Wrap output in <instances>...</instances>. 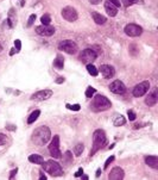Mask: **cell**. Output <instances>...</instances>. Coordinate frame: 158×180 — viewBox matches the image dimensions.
<instances>
[{
	"instance_id": "7a4b0ae2",
	"label": "cell",
	"mask_w": 158,
	"mask_h": 180,
	"mask_svg": "<svg viewBox=\"0 0 158 180\" xmlns=\"http://www.w3.org/2000/svg\"><path fill=\"white\" fill-rule=\"evenodd\" d=\"M107 142V137H106V132L101 129L95 130L93 134V147L90 150V156H93L98 150H100Z\"/></svg>"
},
{
	"instance_id": "ee69618b",
	"label": "cell",
	"mask_w": 158,
	"mask_h": 180,
	"mask_svg": "<svg viewBox=\"0 0 158 180\" xmlns=\"http://www.w3.org/2000/svg\"><path fill=\"white\" fill-rule=\"evenodd\" d=\"M14 53H16V49H12L11 51H10V55L12 56V55H14Z\"/></svg>"
},
{
	"instance_id": "30bf717a",
	"label": "cell",
	"mask_w": 158,
	"mask_h": 180,
	"mask_svg": "<svg viewBox=\"0 0 158 180\" xmlns=\"http://www.w3.org/2000/svg\"><path fill=\"white\" fill-rule=\"evenodd\" d=\"M124 31H125V34L130 37H138L143 34L141 26H139V25H137V24H127L125 26Z\"/></svg>"
},
{
	"instance_id": "d590c367",
	"label": "cell",
	"mask_w": 158,
	"mask_h": 180,
	"mask_svg": "<svg viewBox=\"0 0 158 180\" xmlns=\"http://www.w3.org/2000/svg\"><path fill=\"white\" fill-rule=\"evenodd\" d=\"M17 172H18V168H16V169H12L11 173H10V179H13V178H14V175L17 174Z\"/></svg>"
},
{
	"instance_id": "8d00e7d4",
	"label": "cell",
	"mask_w": 158,
	"mask_h": 180,
	"mask_svg": "<svg viewBox=\"0 0 158 180\" xmlns=\"http://www.w3.org/2000/svg\"><path fill=\"white\" fill-rule=\"evenodd\" d=\"M65 81V79L63 77H59V78L56 79V84H63Z\"/></svg>"
},
{
	"instance_id": "52a82bcc",
	"label": "cell",
	"mask_w": 158,
	"mask_h": 180,
	"mask_svg": "<svg viewBox=\"0 0 158 180\" xmlns=\"http://www.w3.org/2000/svg\"><path fill=\"white\" fill-rule=\"evenodd\" d=\"M49 151H50V155L55 157V159H59L61 157V150H59V135H55L51 140V142L49 144Z\"/></svg>"
},
{
	"instance_id": "3957f363",
	"label": "cell",
	"mask_w": 158,
	"mask_h": 180,
	"mask_svg": "<svg viewBox=\"0 0 158 180\" xmlns=\"http://www.w3.org/2000/svg\"><path fill=\"white\" fill-rule=\"evenodd\" d=\"M92 108L94 111H105L111 108V100L107 97L102 94H98L94 97L93 103H92Z\"/></svg>"
},
{
	"instance_id": "1f68e13d",
	"label": "cell",
	"mask_w": 158,
	"mask_h": 180,
	"mask_svg": "<svg viewBox=\"0 0 158 180\" xmlns=\"http://www.w3.org/2000/svg\"><path fill=\"white\" fill-rule=\"evenodd\" d=\"M6 142H7V137H6V135H4V134H1V132H0V146H4Z\"/></svg>"
},
{
	"instance_id": "ab89813d",
	"label": "cell",
	"mask_w": 158,
	"mask_h": 180,
	"mask_svg": "<svg viewBox=\"0 0 158 180\" xmlns=\"http://www.w3.org/2000/svg\"><path fill=\"white\" fill-rule=\"evenodd\" d=\"M6 129H7V130H11V131H16V130H17L16 126H12V125H7L6 126Z\"/></svg>"
},
{
	"instance_id": "f546056e",
	"label": "cell",
	"mask_w": 158,
	"mask_h": 180,
	"mask_svg": "<svg viewBox=\"0 0 158 180\" xmlns=\"http://www.w3.org/2000/svg\"><path fill=\"white\" fill-rule=\"evenodd\" d=\"M67 108L69 109V110H73V111H80V104H74V105H70V104H67Z\"/></svg>"
},
{
	"instance_id": "bcb514c9",
	"label": "cell",
	"mask_w": 158,
	"mask_h": 180,
	"mask_svg": "<svg viewBox=\"0 0 158 180\" xmlns=\"http://www.w3.org/2000/svg\"><path fill=\"white\" fill-rule=\"evenodd\" d=\"M1 50H3V47H1V45H0V51H1Z\"/></svg>"
},
{
	"instance_id": "ffe728a7",
	"label": "cell",
	"mask_w": 158,
	"mask_h": 180,
	"mask_svg": "<svg viewBox=\"0 0 158 180\" xmlns=\"http://www.w3.org/2000/svg\"><path fill=\"white\" fill-rule=\"evenodd\" d=\"M29 161L32 162V163H36V165H42L44 162V159L42 157L41 155H37V154H32V155L29 156Z\"/></svg>"
},
{
	"instance_id": "7402d4cb",
	"label": "cell",
	"mask_w": 158,
	"mask_h": 180,
	"mask_svg": "<svg viewBox=\"0 0 158 180\" xmlns=\"http://www.w3.org/2000/svg\"><path fill=\"white\" fill-rule=\"evenodd\" d=\"M125 123H126V119H125V117L121 116V114H117V116L114 117V119H113V124L115 126L125 125Z\"/></svg>"
},
{
	"instance_id": "7bdbcfd3",
	"label": "cell",
	"mask_w": 158,
	"mask_h": 180,
	"mask_svg": "<svg viewBox=\"0 0 158 180\" xmlns=\"http://www.w3.org/2000/svg\"><path fill=\"white\" fill-rule=\"evenodd\" d=\"M100 174H101V169H98V171H96V174H95V177H96V178H99L100 177Z\"/></svg>"
},
{
	"instance_id": "2e32d148",
	"label": "cell",
	"mask_w": 158,
	"mask_h": 180,
	"mask_svg": "<svg viewBox=\"0 0 158 180\" xmlns=\"http://www.w3.org/2000/svg\"><path fill=\"white\" fill-rule=\"evenodd\" d=\"M158 102V93H157V88H153L152 92L146 97L145 99V104L147 106H155Z\"/></svg>"
},
{
	"instance_id": "9a60e30c",
	"label": "cell",
	"mask_w": 158,
	"mask_h": 180,
	"mask_svg": "<svg viewBox=\"0 0 158 180\" xmlns=\"http://www.w3.org/2000/svg\"><path fill=\"white\" fill-rule=\"evenodd\" d=\"M108 179L112 180H121L124 179V169L120 167H114L111 169L108 174Z\"/></svg>"
},
{
	"instance_id": "4316f807",
	"label": "cell",
	"mask_w": 158,
	"mask_h": 180,
	"mask_svg": "<svg viewBox=\"0 0 158 180\" xmlns=\"http://www.w3.org/2000/svg\"><path fill=\"white\" fill-rule=\"evenodd\" d=\"M41 22H42V25H49L50 22H51V18H50L49 14H44V16H42Z\"/></svg>"
},
{
	"instance_id": "5b68a950",
	"label": "cell",
	"mask_w": 158,
	"mask_h": 180,
	"mask_svg": "<svg viewBox=\"0 0 158 180\" xmlns=\"http://www.w3.org/2000/svg\"><path fill=\"white\" fill-rule=\"evenodd\" d=\"M98 57V53L92 48H87L84 50H82V53L80 54V60L83 62V63H93L94 61L96 60Z\"/></svg>"
},
{
	"instance_id": "8fae6325",
	"label": "cell",
	"mask_w": 158,
	"mask_h": 180,
	"mask_svg": "<svg viewBox=\"0 0 158 180\" xmlns=\"http://www.w3.org/2000/svg\"><path fill=\"white\" fill-rule=\"evenodd\" d=\"M53 94H54V92L51 90H42L33 93V94L31 96V99H32V100H37V102H43V100H47L49 98H51Z\"/></svg>"
},
{
	"instance_id": "4dcf8cb0",
	"label": "cell",
	"mask_w": 158,
	"mask_h": 180,
	"mask_svg": "<svg viewBox=\"0 0 158 180\" xmlns=\"http://www.w3.org/2000/svg\"><path fill=\"white\" fill-rule=\"evenodd\" d=\"M35 20H36V14H31L29 17V20H28V24H26V26L28 28H31L32 26V24L35 23Z\"/></svg>"
},
{
	"instance_id": "e0dca14e",
	"label": "cell",
	"mask_w": 158,
	"mask_h": 180,
	"mask_svg": "<svg viewBox=\"0 0 158 180\" xmlns=\"http://www.w3.org/2000/svg\"><path fill=\"white\" fill-rule=\"evenodd\" d=\"M105 10L110 17H115L118 14V7L115 5H113L111 1H108V0L105 1Z\"/></svg>"
},
{
	"instance_id": "ba28073f",
	"label": "cell",
	"mask_w": 158,
	"mask_h": 180,
	"mask_svg": "<svg viewBox=\"0 0 158 180\" xmlns=\"http://www.w3.org/2000/svg\"><path fill=\"white\" fill-rule=\"evenodd\" d=\"M61 14H62V17L67 20V22H75V20H77V18H79V14H77V11L74 8V7L71 6H65L62 8V12H61Z\"/></svg>"
},
{
	"instance_id": "9c48e42d",
	"label": "cell",
	"mask_w": 158,
	"mask_h": 180,
	"mask_svg": "<svg viewBox=\"0 0 158 180\" xmlns=\"http://www.w3.org/2000/svg\"><path fill=\"white\" fill-rule=\"evenodd\" d=\"M150 88V82L149 81H143L140 84L135 85L133 91H132V93H133V96L135 97H143L145 96L147 93V91Z\"/></svg>"
},
{
	"instance_id": "d6a6232c",
	"label": "cell",
	"mask_w": 158,
	"mask_h": 180,
	"mask_svg": "<svg viewBox=\"0 0 158 180\" xmlns=\"http://www.w3.org/2000/svg\"><path fill=\"white\" fill-rule=\"evenodd\" d=\"M14 47H16V50H17V51H20V49H22V42H20V40H16V41H14Z\"/></svg>"
},
{
	"instance_id": "e575fe53",
	"label": "cell",
	"mask_w": 158,
	"mask_h": 180,
	"mask_svg": "<svg viewBox=\"0 0 158 180\" xmlns=\"http://www.w3.org/2000/svg\"><path fill=\"white\" fill-rule=\"evenodd\" d=\"M127 114H129V119L130 120H135V114L132 111V110H129V111H127Z\"/></svg>"
},
{
	"instance_id": "f35d334b",
	"label": "cell",
	"mask_w": 158,
	"mask_h": 180,
	"mask_svg": "<svg viewBox=\"0 0 158 180\" xmlns=\"http://www.w3.org/2000/svg\"><path fill=\"white\" fill-rule=\"evenodd\" d=\"M82 174H83V169H82V168H79V169H77V172L75 173V177L79 178V177H81Z\"/></svg>"
},
{
	"instance_id": "603a6c76",
	"label": "cell",
	"mask_w": 158,
	"mask_h": 180,
	"mask_svg": "<svg viewBox=\"0 0 158 180\" xmlns=\"http://www.w3.org/2000/svg\"><path fill=\"white\" fill-rule=\"evenodd\" d=\"M39 114H41V111H39V110L33 111V112L29 116V118H28V124H32V123H35L36 120H37V118L39 117Z\"/></svg>"
},
{
	"instance_id": "d4e9b609",
	"label": "cell",
	"mask_w": 158,
	"mask_h": 180,
	"mask_svg": "<svg viewBox=\"0 0 158 180\" xmlns=\"http://www.w3.org/2000/svg\"><path fill=\"white\" fill-rule=\"evenodd\" d=\"M87 71H88V73H89L90 75H93V77H98V74H99V71L95 68V66H94L93 63H88Z\"/></svg>"
},
{
	"instance_id": "484cf974",
	"label": "cell",
	"mask_w": 158,
	"mask_h": 180,
	"mask_svg": "<svg viewBox=\"0 0 158 180\" xmlns=\"http://www.w3.org/2000/svg\"><path fill=\"white\" fill-rule=\"evenodd\" d=\"M83 150H84V146L82 143H79L74 147V154L76 156H80L82 153H83Z\"/></svg>"
},
{
	"instance_id": "83f0119b",
	"label": "cell",
	"mask_w": 158,
	"mask_h": 180,
	"mask_svg": "<svg viewBox=\"0 0 158 180\" xmlns=\"http://www.w3.org/2000/svg\"><path fill=\"white\" fill-rule=\"evenodd\" d=\"M95 92H96V90L89 86V87L87 88V91H86V97H87V98H92V97L95 94Z\"/></svg>"
},
{
	"instance_id": "f1b7e54d",
	"label": "cell",
	"mask_w": 158,
	"mask_h": 180,
	"mask_svg": "<svg viewBox=\"0 0 158 180\" xmlns=\"http://www.w3.org/2000/svg\"><path fill=\"white\" fill-rule=\"evenodd\" d=\"M71 160H73V154H71L69 150H68V151H65V154H64V161H67V163H70Z\"/></svg>"
},
{
	"instance_id": "ac0fdd59",
	"label": "cell",
	"mask_w": 158,
	"mask_h": 180,
	"mask_svg": "<svg viewBox=\"0 0 158 180\" xmlns=\"http://www.w3.org/2000/svg\"><path fill=\"white\" fill-rule=\"evenodd\" d=\"M145 162H146L147 166L152 167L153 169H158V156L156 155L145 156Z\"/></svg>"
},
{
	"instance_id": "44dd1931",
	"label": "cell",
	"mask_w": 158,
	"mask_h": 180,
	"mask_svg": "<svg viewBox=\"0 0 158 180\" xmlns=\"http://www.w3.org/2000/svg\"><path fill=\"white\" fill-rule=\"evenodd\" d=\"M54 66L56 67L57 69H63V67H64V59L61 55H57L55 61H54Z\"/></svg>"
},
{
	"instance_id": "4fadbf2b",
	"label": "cell",
	"mask_w": 158,
	"mask_h": 180,
	"mask_svg": "<svg viewBox=\"0 0 158 180\" xmlns=\"http://www.w3.org/2000/svg\"><path fill=\"white\" fill-rule=\"evenodd\" d=\"M55 28L54 26H50V25H39L36 28V32L41 36H44V37H50L53 36L55 34Z\"/></svg>"
},
{
	"instance_id": "60d3db41",
	"label": "cell",
	"mask_w": 158,
	"mask_h": 180,
	"mask_svg": "<svg viewBox=\"0 0 158 180\" xmlns=\"http://www.w3.org/2000/svg\"><path fill=\"white\" fill-rule=\"evenodd\" d=\"M89 3L93 4V5H98V4L101 3V0H89Z\"/></svg>"
},
{
	"instance_id": "6da1fadb",
	"label": "cell",
	"mask_w": 158,
	"mask_h": 180,
	"mask_svg": "<svg viewBox=\"0 0 158 180\" xmlns=\"http://www.w3.org/2000/svg\"><path fill=\"white\" fill-rule=\"evenodd\" d=\"M51 137V131L48 126L43 125L37 128L35 131L32 132V137L31 140L33 141V143L37 146H44L49 142V140Z\"/></svg>"
},
{
	"instance_id": "8992f818",
	"label": "cell",
	"mask_w": 158,
	"mask_h": 180,
	"mask_svg": "<svg viewBox=\"0 0 158 180\" xmlns=\"http://www.w3.org/2000/svg\"><path fill=\"white\" fill-rule=\"evenodd\" d=\"M59 49L61 51H64L67 54H75L77 51V44L75 42H73L70 40H64V41H62V42H59Z\"/></svg>"
},
{
	"instance_id": "836d02e7",
	"label": "cell",
	"mask_w": 158,
	"mask_h": 180,
	"mask_svg": "<svg viewBox=\"0 0 158 180\" xmlns=\"http://www.w3.org/2000/svg\"><path fill=\"white\" fill-rule=\"evenodd\" d=\"M113 160H114V156L112 155V156H110V157H108V159H107V160H106V162H105V166H104V168H108V166H110V163H111L112 161H113Z\"/></svg>"
},
{
	"instance_id": "d6986e66",
	"label": "cell",
	"mask_w": 158,
	"mask_h": 180,
	"mask_svg": "<svg viewBox=\"0 0 158 180\" xmlns=\"http://www.w3.org/2000/svg\"><path fill=\"white\" fill-rule=\"evenodd\" d=\"M92 17H93L94 22L99 25L105 24L106 20H107L105 16H102V14H100V13H98V12H92Z\"/></svg>"
},
{
	"instance_id": "b9f144b4",
	"label": "cell",
	"mask_w": 158,
	"mask_h": 180,
	"mask_svg": "<svg viewBox=\"0 0 158 180\" xmlns=\"http://www.w3.org/2000/svg\"><path fill=\"white\" fill-rule=\"evenodd\" d=\"M39 179H41V180H47V177H45V175L41 172V174H39Z\"/></svg>"
},
{
	"instance_id": "f6af8a7d",
	"label": "cell",
	"mask_w": 158,
	"mask_h": 180,
	"mask_svg": "<svg viewBox=\"0 0 158 180\" xmlns=\"http://www.w3.org/2000/svg\"><path fill=\"white\" fill-rule=\"evenodd\" d=\"M82 179H83V180H88V177H87V175H83V177H82Z\"/></svg>"
},
{
	"instance_id": "7c38bea8",
	"label": "cell",
	"mask_w": 158,
	"mask_h": 180,
	"mask_svg": "<svg viewBox=\"0 0 158 180\" xmlns=\"http://www.w3.org/2000/svg\"><path fill=\"white\" fill-rule=\"evenodd\" d=\"M108 87L112 93H115V94H124L126 92V86L120 80H114Z\"/></svg>"
},
{
	"instance_id": "74e56055",
	"label": "cell",
	"mask_w": 158,
	"mask_h": 180,
	"mask_svg": "<svg viewBox=\"0 0 158 180\" xmlns=\"http://www.w3.org/2000/svg\"><path fill=\"white\" fill-rule=\"evenodd\" d=\"M108 1H111L113 5H115L117 7H120V0H108Z\"/></svg>"
},
{
	"instance_id": "277c9868",
	"label": "cell",
	"mask_w": 158,
	"mask_h": 180,
	"mask_svg": "<svg viewBox=\"0 0 158 180\" xmlns=\"http://www.w3.org/2000/svg\"><path fill=\"white\" fill-rule=\"evenodd\" d=\"M43 169L49 173L51 177H61L63 175V169L61 167L59 162L54 161V160H49L47 162H43Z\"/></svg>"
},
{
	"instance_id": "5bb4252c",
	"label": "cell",
	"mask_w": 158,
	"mask_h": 180,
	"mask_svg": "<svg viewBox=\"0 0 158 180\" xmlns=\"http://www.w3.org/2000/svg\"><path fill=\"white\" fill-rule=\"evenodd\" d=\"M100 72L105 79H111L115 75V69L110 65H102L100 67Z\"/></svg>"
},
{
	"instance_id": "cb8c5ba5",
	"label": "cell",
	"mask_w": 158,
	"mask_h": 180,
	"mask_svg": "<svg viewBox=\"0 0 158 180\" xmlns=\"http://www.w3.org/2000/svg\"><path fill=\"white\" fill-rule=\"evenodd\" d=\"M121 4L125 7H130L135 4H143V0H121Z\"/></svg>"
}]
</instances>
